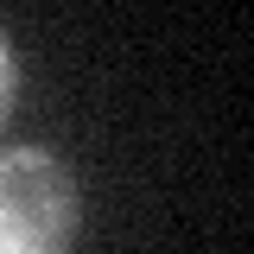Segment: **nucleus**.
Instances as JSON below:
<instances>
[{
	"label": "nucleus",
	"instance_id": "f257e3e1",
	"mask_svg": "<svg viewBox=\"0 0 254 254\" xmlns=\"http://www.w3.org/2000/svg\"><path fill=\"white\" fill-rule=\"evenodd\" d=\"M76 222L83 197L58 153L45 146L0 153V254H70Z\"/></svg>",
	"mask_w": 254,
	"mask_h": 254
},
{
	"label": "nucleus",
	"instance_id": "f03ea898",
	"mask_svg": "<svg viewBox=\"0 0 254 254\" xmlns=\"http://www.w3.org/2000/svg\"><path fill=\"white\" fill-rule=\"evenodd\" d=\"M13 89H19V70H13V51H6V38H0V127L13 115Z\"/></svg>",
	"mask_w": 254,
	"mask_h": 254
}]
</instances>
